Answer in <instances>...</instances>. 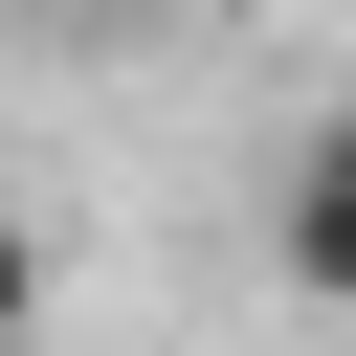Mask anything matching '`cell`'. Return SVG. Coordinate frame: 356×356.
Segmentation results:
<instances>
[{
	"instance_id": "6da1fadb",
	"label": "cell",
	"mask_w": 356,
	"mask_h": 356,
	"mask_svg": "<svg viewBox=\"0 0 356 356\" xmlns=\"http://www.w3.org/2000/svg\"><path fill=\"white\" fill-rule=\"evenodd\" d=\"M267 267H289L312 312H356V111L289 134V178H267Z\"/></svg>"
},
{
	"instance_id": "7a4b0ae2",
	"label": "cell",
	"mask_w": 356,
	"mask_h": 356,
	"mask_svg": "<svg viewBox=\"0 0 356 356\" xmlns=\"http://www.w3.org/2000/svg\"><path fill=\"white\" fill-rule=\"evenodd\" d=\"M22 312H44V245H22V222H0V334H22Z\"/></svg>"
}]
</instances>
